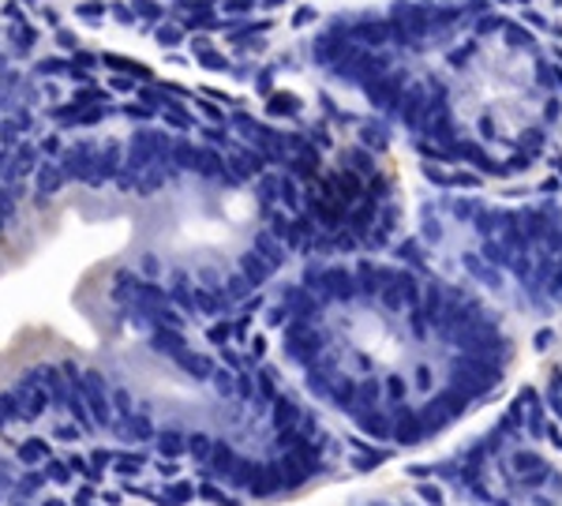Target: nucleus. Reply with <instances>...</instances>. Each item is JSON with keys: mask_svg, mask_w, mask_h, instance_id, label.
Wrapping results in <instances>:
<instances>
[{"mask_svg": "<svg viewBox=\"0 0 562 506\" xmlns=\"http://www.w3.org/2000/svg\"><path fill=\"white\" fill-rule=\"evenodd\" d=\"M551 346V330H540L537 334V349H548Z\"/></svg>", "mask_w": 562, "mask_h": 506, "instance_id": "39448f33", "label": "nucleus"}, {"mask_svg": "<svg viewBox=\"0 0 562 506\" xmlns=\"http://www.w3.org/2000/svg\"><path fill=\"white\" fill-rule=\"evenodd\" d=\"M548 402H551V409H555V417H562V372H551Z\"/></svg>", "mask_w": 562, "mask_h": 506, "instance_id": "f03ea898", "label": "nucleus"}, {"mask_svg": "<svg viewBox=\"0 0 562 506\" xmlns=\"http://www.w3.org/2000/svg\"><path fill=\"white\" fill-rule=\"evenodd\" d=\"M416 492H420V499H424V503L442 506V492H439V487H435V484H420V487H416Z\"/></svg>", "mask_w": 562, "mask_h": 506, "instance_id": "7ed1b4c3", "label": "nucleus"}, {"mask_svg": "<svg viewBox=\"0 0 562 506\" xmlns=\"http://www.w3.org/2000/svg\"><path fill=\"white\" fill-rule=\"evenodd\" d=\"M386 386H390V397H402V394H405V386H402V379H397V375H394V379H390V383H386Z\"/></svg>", "mask_w": 562, "mask_h": 506, "instance_id": "20e7f679", "label": "nucleus"}, {"mask_svg": "<svg viewBox=\"0 0 562 506\" xmlns=\"http://www.w3.org/2000/svg\"><path fill=\"white\" fill-rule=\"evenodd\" d=\"M498 506H506V503H498Z\"/></svg>", "mask_w": 562, "mask_h": 506, "instance_id": "0eeeda50", "label": "nucleus"}, {"mask_svg": "<svg viewBox=\"0 0 562 506\" xmlns=\"http://www.w3.org/2000/svg\"><path fill=\"white\" fill-rule=\"evenodd\" d=\"M514 473H518L521 476V481L525 484H540V481H548V465H543V458L540 454H532V450H529V454H525V450H521V454H514Z\"/></svg>", "mask_w": 562, "mask_h": 506, "instance_id": "f257e3e1", "label": "nucleus"}, {"mask_svg": "<svg viewBox=\"0 0 562 506\" xmlns=\"http://www.w3.org/2000/svg\"><path fill=\"white\" fill-rule=\"evenodd\" d=\"M551 442H555V447L562 450V436H559V431H555V428H551Z\"/></svg>", "mask_w": 562, "mask_h": 506, "instance_id": "423d86ee", "label": "nucleus"}]
</instances>
